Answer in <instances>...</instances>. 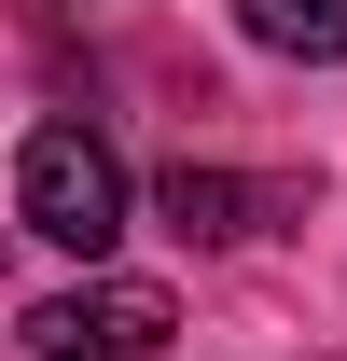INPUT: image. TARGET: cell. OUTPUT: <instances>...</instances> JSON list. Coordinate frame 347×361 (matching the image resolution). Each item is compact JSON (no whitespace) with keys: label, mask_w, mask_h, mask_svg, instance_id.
<instances>
[{"label":"cell","mask_w":347,"mask_h":361,"mask_svg":"<svg viewBox=\"0 0 347 361\" xmlns=\"http://www.w3.org/2000/svg\"><path fill=\"white\" fill-rule=\"evenodd\" d=\"M14 334H28L42 361H153L181 334V306L153 292V278H84V292H42Z\"/></svg>","instance_id":"cell-2"},{"label":"cell","mask_w":347,"mask_h":361,"mask_svg":"<svg viewBox=\"0 0 347 361\" xmlns=\"http://www.w3.org/2000/svg\"><path fill=\"white\" fill-rule=\"evenodd\" d=\"M14 223L97 264V250L126 236V153L97 126H28V153H14Z\"/></svg>","instance_id":"cell-1"},{"label":"cell","mask_w":347,"mask_h":361,"mask_svg":"<svg viewBox=\"0 0 347 361\" xmlns=\"http://www.w3.org/2000/svg\"><path fill=\"white\" fill-rule=\"evenodd\" d=\"M153 209H167V236H195V250H222V236H250V209H264V195H250L236 167H195V153H181V167L153 180Z\"/></svg>","instance_id":"cell-3"},{"label":"cell","mask_w":347,"mask_h":361,"mask_svg":"<svg viewBox=\"0 0 347 361\" xmlns=\"http://www.w3.org/2000/svg\"><path fill=\"white\" fill-rule=\"evenodd\" d=\"M236 28L264 56H305V70H334L347 56V0H236Z\"/></svg>","instance_id":"cell-4"},{"label":"cell","mask_w":347,"mask_h":361,"mask_svg":"<svg viewBox=\"0 0 347 361\" xmlns=\"http://www.w3.org/2000/svg\"><path fill=\"white\" fill-rule=\"evenodd\" d=\"M56 14H70V0H56Z\"/></svg>","instance_id":"cell-5"}]
</instances>
